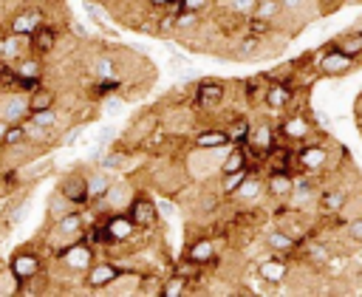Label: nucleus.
Returning <instances> with one entry per match:
<instances>
[{
	"mask_svg": "<svg viewBox=\"0 0 362 297\" xmlns=\"http://www.w3.org/2000/svg\"><path fill=\"white\" fill-rule=\"evenodd\" d=\"M79 133H82V127H74V130H71V133H65V139H62V141H65V144H68V147H71V144H74V141H76V139H79Z\"/></svg>",
	"mask_w": 362,
	"mask_h": 297,
	"instance_id": "nucleus-46",
	"label": "nucleus"
},
{
	"mask_svg": "<svg viewBox=\"0 0 362 297\" xmlns=\"http://www.w3.org/2000/svg\"><path fill=\"white\" fill-rule=\"evenodd\" d=\"M192 147L195 150H226V147H232V139H229V133L223 130V127H204V130H198L195 136H192Z\"/></svg>",
	"mask_w": 362,
	"mask_h": 297,
	"instance_id": "nucleus-17",
	"label": "nucleus"
},
{
	"mask_svg": "<svg viewBox=\"0 0 362 297\" xmlns=\"http://www.w3.org/2000/svg\"><path fill=\"white\" fill-rule=\"evenodd\" d=\"M263 243H266V249L269 252H277V255H294L300 246H303V240H297L291 232H286L283 226L280 229H269L266 232V238H263Z\"/></svg>",
	"mask_w": 362,
	"mask_h": 297,
	"instance_id": "nucleus-19",
	"label": "nucleus"
},
{
	"mask_svg": "<svg viewBox=\"0 0 362 297\" xmlns=\"http://www.w3.org/2000/svg\"><path fill=\"white\" fill-rule=\"evenodd\" d=\"M119 272H122V266H116V263H110V260H93V263L85 269V274H82L85 289H88V291H107L110 283L119 277Z\"/></svg>",
	"mask_w": 362,
	"mask_h": 297,
	"instance_id": "nucleus-7",
	"label": "nucleus"
},
{
	"mask_svg": "<svg viewBox=\"0 0 362 297\" xmlns=\"http://www.w3.org/2000/svg\"><path fill=\"white\" fill-rule=\"evenodd\" d=\"M345 3H348V0H314V6H317L320 14H334V11H339Z\"/></svg>",
	"mask_w": 362,
	"mask_h": 297,
	"instance_id": "nucleus-45",
	"label": "nucleus"
},
{
	"mask_svg": "<svg viewBox=\"0 0 362 297\" xmlns=\"http://www.w3.org/2000/svg\"><path fill=\"white\" fill-rule=\"evenodd\" d=\"M362 62L354 59L351 54H345L339 45H334V40L328 45L320 48V54L314 57V68L320 76H328V79H339V76H348L351 71H356Z\"/></svg>",
	"mask_w": 362,
	"mask_h": 297,
	"instance_id": "nucleus-1",
	"label": "nucleus"
},
{
	"mask_svg": "<svg viewBox=\"0 0 362 297\" xmlns=\"http://www.w3.org/2000/svg\"><path fill=\"white\" fill-rule=\"evenodd\" d=\"M74 206H85L88 204V175H82V173H68L62 181H59V187H57Z\"/></svg>",
	"mask_w": 362,
	"mask_h": 297,
	"instance_id": "nucleus-16",
	"label": "nucleus"
},
{
	"mask_svg": "<svg viewBox=\"0 0 362 297\" xmlns=\"http://www.w3.org/2000/svg\"><path fill=\"white\" fill-rule=\"evenodd\" d=\"M189 291V280L181 277V274H170L164 277V286H161V297H181Z\"/></svg>",
	"mask_w": 362,
	"mask_h": 297,
	"instance_id": "nucleus-32",
	"label": "nucleus"
},
{
	"mask_svg": "<svg viewBox=\"0 0 362 297\" xmlns=\"http://www.w3.org/2000/svg\"><path fill=\"white\" fill-rule=\"evenodd\" d=\"M356 127H359V133H362V105L356 107Z\"/></svg>",
	"mask_w": 362,
	"mask_h": 297,
	"instance_id": "nucleus-49",
	"label": "nucleus"
},
{
	"mask_svg": "<svg viewBox=\"0 0 362 297\" xmlns=\"http://www.w3.org/2000/svg\"><path fill=\"white\" fill-rule=\"evenodd\" d=\"M294 161H297V173L322 175L331 167V144H325L320 136H314L294 147Z\"/></svg>",
	"mask_w": 362,
	"mask_h": 297,
	"instance_id": "nucleus-2",
	"label": "nucleus"
},
{
	"mask_svg": "<svg viewBox=\"0 0 362 297\" xmlns=\"http://www.w3.org/2000/svg\"><path fill=\"white\" fill-rule=\"evenodd\" d=\"M147 3H150L153 8H167V6H170V3H175V0H147Z\"/></svg>",
	"mask_w": 362,
	"mask_h": 297,
	"instance_id": "nucleus-48",
	"label": "nucleus"
},
{
	"mask_svg": "<svg viewBox=\"0 0 362 297\" xmlns=\"http://www.w3.org/2000/svg\"><path fill=\"white\" fill-rule=\"evenodd\" d=\"M342 235H345V240L348 243H362V215H354V218H348L345 223H342Z\"/></svg>",
	"mask_w": 362,
	"mask_h": 297,
	"instance_id": "nucleus-38",
	"label": "nucleus"
},
{
	"mask_svg": "<svg viewBox=\"0 0 362 297\" xmlns=\"http://www.w3.org/2000/svg\"><path fill=\"white\" fill-rule=\"evenodd\" d=\"M25 141V124L23 122H8V127H6V133H3V147H17V144H23Z\"/></svg>",
	"mask_w": 362,
	"mask_h": 297,
	"instance_id": "nucleus-37",
	"label": "nucleus"
},
{
	"mask_svg": "<svg viewBox=\"0 0 362 297\" xmlns=\"http://www.w3.org/2000/svg\"><path fill=\"white\" fill-rule=\"evenodd\" d=\"M249 170H252V167H246V170H238V173H223V175H221V195L232 198V195H235V190L243 184V178L249 175Z\"/></svg>",
	"mask_w": 362,
	"mask_h": 297,
	"instance_id": "nucleus-33",
	"label": "nucleus"
},
{
	"mask_svg": "<svg viewBox=\"0 0 362 297\" xmlns=\"http://www.w3.org/2000/svg\"><path fill=\"white\" fill-rule=\"evenodd\" d=\"M59 263L68 269V272H79L85 274V269L93 263V246L88 240H82V232L76 235L74 243H68L62 252H59Z\"/></svg>",
	"mask_w": 362,
	"mask_h": 297,
	"instance_id": "nucleus-6",
	"label": "nucleus"
},
{
	"mask_svg": "<svg viewBox=\"0 0 362 297\" xmlns=\"http://www.w3.org/2000/svg\"><path fill=\"white\" fill-rule=\"evenodd\" d=\"M246 34L266 40V37L272 34V20H263V17H257V14H249V17H246Z\"/></svg>",
	"mask_w": 362,
	"mask_h": 297,
	"instance_id": "nucleus-36",
	"label": "nucleus"
},
{
	"mask_svg": "<svg viewBox=\"0 0 362 297\" xmlns=\"http://www.w3.org/2000/svg\"><path fill=\"white\" fill-rule=\"evenodd\" d=\"M28 122H34V124H40L45 130H54L57 127V110L54 107H48V110H31L28 113Z\"/></svg>",
	"mask_w": 362,
	"mask_h": 297,
	"instance_id": "nucleus-39",
	"label": "nucleus"
},
{
	"mask_svg": "<svg viewBox=\"0 0 362 297\" xmlns=\"http://www.w3.org/2000/svg\"><path fill=\"white\" fill-rule=\"evenodd\" d=\"M249 130H252V122H249V119H243V116H238V119H235V122L226 127V133H229L232 144H246Z\"/></svg>",
	"mask_w": 362,
	"mask_h": 297,
	"instance_id": "nucleus-34",
	"label": "nucleus"
},
{
	"mask_svg": "<svg viewBox=\"0 0 362 297\" xmlns=\"http://www.w3.org/2000/svg\"><path fill=\"white\" fill-rule=\"evenodd\" d=\"M45 263H42V255L34 252V249H17L11 257H8V272L17 283H31L42 274Z\"/></svg>",
	"mask_w": 362,
	"mask_h": 297,
	"instance_id": "nucleus-4",
	"label": "nucleus"
},
{
	"mask_svg": "<svg viewBox=\"0 0 362 297\" xmlns=\"http://www.w3.org/2000/svg\"><path fill=\"white\" fill-rule=\"evenodd\" d=\"M124 158H127V153H122V150H116V153H113V150H110V153L99 161V167H102V170H107V173H113V170H122Z\"/></svg>",
	"mask_w": 362,
	"mask_h": 297,
	"instance_id": "nucleus-41",
	"label": "nucleus"
},
{
	"mask_svg": "<svg viewBox=\"0 0 362 297\" xmlns=\"http://www.w3.org/2000/svg\"><path fill=\"white\" fill-rule=\"evenodd\" d=\"M274 130H277V139L280 141L294 144V147L303 144V141H308V139H314V136H320V127L303 110H286L280 116V122L274 124Z\"/></svg>",
	"mask_w": 362,
	"mask_h": 297,
	"instance_id": "nucleus-3",
	"label": "nucleus"
},
{
	"mask_svg": "<svg viewBox=\"0 0 362 297\" xmlns=\"http://www.w3.org/2000/svg\"><path fill=\"white\" fill-rule=\"evenodd\" d=\"M263 184H266V195H272L274 201H288V195L294 190V173L291 170H269Z\"/></svg>",
	"mask_w": 362,
	"mask_h": 297,
	"instance_id": "nucleus-15",
	"label": "nucleus"
},
{
	"mask_svg": "<svg viewBox=\"0 0 362 297\" xmlns=\"http://www.w3.org/2000/svg\"><path fill=\"white\" fill-rule=\"evenodd\" d=\"M0 57L8 59V62H17L20 57H25V54H23V37L8 34V37L0 42Z\"/></svg>",
	"mask_w": 362,
	"mask_h": 297,
	"instance_id": "nucleus-31",
	"label": "nucleus"
},
{
	"mask_svg": "<svg viewBox=\"0 0 362 297\" xmlns=\"http://www.w3.org/2000/svg\"><path fill=\"white\" fill-rule=\"evenodd\" d=\"M187 257L195 260L198 266H212L218 260V249H215V240L209 235H201L198 240H192L187 246Z\"/></svg>",
	"mask_w": 362,
	"mask_h": 297,
	"instance_id": "nucleus-20",
	"label": "nucleus"
},
{
	"mask_svg": "<svg viewBox=\"0 0 362 297\" xmlns=\"http://www.w3.org/2000/svg\"><path fill=\"white\" fill-rule=\"evenodd\" d=\"M334 45H339L345 54H351L354 59L362 62V28H359V25H354V28L337 34V37H334Z\"/></svg>",
	"mask_w": 362,
	"mask_h": 297,
	"instance_id": "nucleus-22",
	"label": "nucleus"
},
{
	"mask_svg": "<svg viewBox=\"0 0 362 297\" xmlns=\"http://www.w3.org/2000/svg\"><path fill=\"white\" fill-rule=\"evenodd\" d=\"M246 167H252L249 158H246V147H243V144L226 147V156H223V161H221V175H223V173H238V170H246Z\"/></svg>",
	"mask_w": 362,
	"mask_h": 297,
	"instance_id": "nucleus-24",
	"label": "nucleus"
},
{
	"mask_svg": "<svg viewBox=\"0 0 362 297\" xmlns=\"http://www.w3.org/2000/svg\"><path fill=\"white\" fill-rule=\"evenodd\" d=\"M28 113V93L23 91H6L0 93V119L6 122H23Z\"/></svg>",
	"mask_w": 362,
	"mask_h": 297,
	"instance_id": "nucleus-14",
	"label": "nucleus"
},
{
	"mask_svg": "<svg viewBox=\"0 0 362 297\" xmlns=\"http://www.w3.org/2000/svg\"><path fill=\"white\" fill-rule=\"evenodd\" d=\"M93 76H96V79H110V76H116V71H113V62H110L107 57H102V59L93 65Z\"/></svg>",
	"mask_w": 362,
	"mask_h": 297,
	"instance_id": "nucleus-43",
	"label": "nucleus"
},
{
	"mask_svg": "<svg viewBox=\"0 0 362 297\" xmlns=\"http://www.w3.org/2000/svg\"><path fill=\"white\" fill-rule=\"evenodd\" d=\"M212 0H178V8L181 11H195V14H204L209 8Z\"/></svg>",
	"mask_w": 362,
	"mask_h": 297,
	"instance_id": "nucleus-44",
	"label": "nucleus"
},
{
	"mask_svg": "<svg viewBox=\"0 0 362 297\" xmlns=\"http://www.w3.org/2000/svg\"><path fill=\"white\" fill-rule=\"evenodd\" d=\"M57 232L59 235H79L82 232V226H85V218H82V212H76V209H71L65 218H59L57 223Z\"/></svg>",
	"mask_w": 362,
	"mask_h": 297,
	"instance_id": "nucleus-30",
	"label": "nucleus"
},
{
	"mask_svg": "<svg viewBox=\"0 0 362 297\" xmlns=\"http://www.w3.org/2000/svg\"><path fill=\"white\" fill-rule=\"evenodd\" d=\"M348 201H351V192L345 190V187H339V184H325V187H320L317 190V209L322 212V215H328V218H337L345 206H348Z\"/></svg>",
	"mask_w": 362,
	"mask_h": 297,
	"instance_id": "nucleus-8",
	"label": "nucleus"
},
{
	"mask_svg": "<svg viewBox=\"0 0 362 297\" xmlns=\"http://www.w3.org/2000/svg\"><path fill=\"white\" fill-rule=\"evenodd\" d=\"M263 192H266L263 178H260L255 170H249V175L243 178V184L235 190V195H232V198H238V201H257Z\"/></svg>",
	"mask_w": 362,
	"mask_h": 297,
	"instance_id": "nucleus-23",
	"label": "nucleus"
},
{
	"mask_svg": "<svg viewBox=\"0 0 362 297\" xmlns=\"http://www.w3.org/2000/svg\"><path fill=\"white\" fill-rule=\"evenodd\" d=\"M124 212L133 218V223H136L139 229H153V226L158 223V206H156V201L147 198V195H133L130 204L124 206Z\"/></svg>",
	"mask_w": 362,
	"mask_h": 297,
	"instance_id": "nucleus-10",
	"label": "nucleus"
},
{
	"mask_svg": "<svg viewBox=\"0 0 362 297\" xmlns=\"http://www.w3.org/2000/svg\"><path fill=\"white\" fill-rule=\"evenodd\" d=\"M201 269H204V266H198V263H195V260H189L187 255L181 257V263H175V274H181V277H187L189 283H195V280L201 277Z\"/></svg>",
	"mask_w": 362,
	"mask_h": 297,
	"instance_id": "nucleus-40",
	"label": "nucleus"
},
{
	"mask_svg": "<svg viewBox=\"0 0 362 297\" xmlns=\"http://www.w3.org/2000/svg\"><path fill=\"white\" fill-rule=\"evenodd\" d=\"M356 25H359V28H362V20H359V23H356Z\"/></svg>",
	"mask_w": 362,
	"mask_h": 297,
	"instance_id": "nucleus-51",
	"label": "nucleus"
},
{
	"mask_svg": "<svg viewBox=\"0 0 362 297\" xmlns=\"http://www.w3.org/2000/svg\"><path fill=\"white\" fill-rule=\"evenodd\" d=\"M255 6H257V0H229V11L238 14V17L255 14Z\"/></svg>",
	"mask_w": 362,
	"mask_h": 297,
	"instance_id": "nucleus-42",
	"label": "nucleus"
},
{
	"mask_svg": "<svg viewBox=\"0 0 362 297\" xmlns=\"http://www.w3.org/2000/svg\"><path fill=\"white\" fill-rule=\"evenodd\" d=\"M57 40H59V31H57L54 25L42 23V25H37V28L28 34V54L45 59V57L57 48Z\"/></svg>",
	"mask_w": 362,
	"mask_h": 297,
	"instance_id": "nucleus-13",
	"label": "nucleus"
},
{
	"mask_svg": "<svg viewBox=\"0 0 362 297\" xmlns=\"http://www.w3.org/2000/svg\"><path fill=\"white\" fill-rule=\"evenodd\" d=\"M303 252H305V257H308L311 263H325V266H328L331 257H334V255H331V246L322 243V240H308V243L303 240Z\"/></svg>",
	"mask_w": 362,
	"mask_h": 297,
	"instance_id": "nucleus-28",
	"label": "nucleus"
},
{
	"mask_svg": "<svg viewBox=\"0 0 362 297\" xmlns=\"http://www.w3.org/2000/svg\"><path fill=\"white\" fill-rule=\"evenodd\" d=\"M45 23V14L40 11V8H34V6H28V8H20L14 17H11V25H8V34H17V37H28L37 25H42Z\"/></svg>",
	"mask_w": 362,
	"mask_h": 297,
	"instance_id": "nucleus-18",
	"label": "nucleus"
},
{
	"mask_svg": "<svg viewBox=\"0 0 362 297\" xmlns=\"http://www.w3.org/2000/svg\"><path fill=\"white\" fill-rule=\"evenodd\" d=\"M71 209H74V204H71V201H68V198H65L59 190H57V192L48 198V218H51V223H57L59 218H65Z\"/></svg>",
	"mask_w": 362,
	"mask_h": 297,
	"instance_id": "nucleus-29",
	"label": "nucleus"
},
{
	"mask_svg": "<svg viewBox=\"0 0 362 297\" xmlns=\"http://www.w3.org/2000/svg\"><path fill=\"white\" fill-rule=\"evenodd\" d=\"M161 286H164V277L150 272V274H141V283H139V294L144 297H158L161 294Z\"/></svg>",
	"mask_w": 362,
	"mask_h": 297,
	"instance_id": "nucleus-35",
	"label": "nucleus"
},
{
	"mask_svg": "<svg viewBox=\"0 0 362 297\" xmlns=\"http://www.w3.org/2000/svg\"><path fill=\"white\" fill-rule=\"evenodd\" d=\"M48 107H57V91L51 88H37L28 93V113L31 110H48Z\"/></svg>",
	"mask_w": 362,
	"mask_h": 297,
	"instance_id": "nucleus-26",
	"label": "nucleus"
},
{
	"mask_svg": "<svg viewBox=\"0 0 362 297\" xmlns=\"http://www.w3.org/2000/svg\"><path fill=\"white\" fill-rule=\"evenodd\" d=\"M11 65H14V74L17 76H40L42 79V59L34 57V54H25V57H20Z\"/></svg>",
	"mask_w": 362,
	"mask_h": 297,
	"instance_id": "nucleus-27",
	"label": "nucleus"
},
{
	"mask_svg": "<svg viewBox=\"0 0 362 297\" xmlns=\"http://www.w3.org/2000/svg\"><path fill=\"white\" fill-rule=\"evenodd\" d=\"M351 263H354L356 269H362V243H359V246H356V252L351 255Z\"/></svg>",
	"mask_w": 362,
	"mask_h": 297,
	"instance_id": "nucleus-47",
	"label": "nucleus"
},
{
	"mask_svg": "<svg viewBox=\"0 0 362 297\" xmlns=\"http://www.w3.org/2000/svg\"><path fill=\"white\" fill-rule=\"evenodd\" d=\"M195 105L204 107V110H215L226 102V85L221 79H201L195 85Z\"/></svg>",
	"mask_w": 362,
	"mask_h": 297,
	"instance_id": "nucleus-11",
	"label": "nucleus"
},
{
	"mask_svg": "<svg viewBox=\"0 0 362 297\" xmlns=\"http://www.w3.org/2000/svg\"><path fill=\"white\" fill-rule=\"evenodd\" d=\"M288 277H291V260H288V255L269 252L266 257L257 260V280H260V283L277 289V286H283Z\"/></svg>",
	"mask_w": 362,
	"mask_h": 297,
	"instance_id": "nucleus-5",
	"label": "nucleus"
},
{
	"mask_svg": "<svg viewBox=\"0 0 362 297\" xmlns=\"http://www.w3.org/2000/svg\"><path fill=\"white\" fill-rule=\"evenodd\" d=\"M6 127H8V122H6V119H0V141H3V133H6Z\"/></svg>",
	"mask_w": 362,
	"mask_h": 297,
	"instance_id": "nucleus-50",
	"label": "nucleus"
},
{
	"mask_svg": "<svg viewBox=\"0 0 362 297\" xmlns=\"http://www.w3.org/2000/svg\"><path fill=\"white\" fill-rule=\"evenodd\" d=\"M294 82H266V91H263V105L272 110V113H286L291 105H294Z\"/></svg>",
	"mask_w": 362,
	"mask_h": 297,
	"instance_id": "nucleus-9",
	"label": "nucleus"
},
{
	"mask_svg": "<svg viewBox=\"0 0 362 297\" xmlns=\"http://www.w3.org/2000/svg\"><path fill=\"white\" fill-rule=\"evenodd\" d=\"M105 229H107V235H110V243H127V240H133V238L141 232L124 209L110 212V218L105 221Z\"/></svg>",
	"mask_w": 362,
	"mask_h": 297,
	"instance_id": "nucleus-12",
	"label": "nucleus"
},
{
	"mask_svg": "<svg viewBox=\"0 0 362 297\" xmlns=\"http://www.w3.org/2000/svg\"><path fill=\"white\" fill-rule=\"evenodd\" d=\"M110 184H113V178H110L107 170H102V167L93 170V173L88 175V201H90V204H99V201L107 195Z\"/></svg>",
	"mask_w": 362,
	"mask_h": 297,
	"instance_id": "nucleus-21",
	"label": "nucleus"
},
{
	"mask_svg": "<svg viewBox=\"0 0 362 297\" xmlns=\"http://www.w3.org/2000/svg\"><path fill=\"white\" fill-rule=\"evenodd\" d=\"M133 195H136V192H133L127 184H110V190H107V195H105L102 201L116 212V209H124V206L130 204Z\"/></svg>",
	"mask_w": 362,
	"mask_h": 297,
	"instance_id": "nucleus-25",
	"label": "nucleus"
}]
</instances>
